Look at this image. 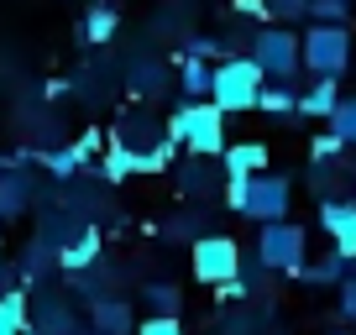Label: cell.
Listing matches in <instances>:
<instances>
[{"label":"cell","instance_id":"obj_2","mask_svg":"<svg viewBox=\"0 0 356 335\" xmlns=\"http://www.w3.org/2000/svg\"><path fill=\"white\" fill-rule=\"evenodd\" d=\"M225 204L246 220H283L293 210V183L283 173H252V179H225Z\"/></svg>","mask_w":356,"mask_h":335},{"label":"cell","instance_id":"obj_22","mask_svg":"<svg viewBox=\"0 0 356 335\" xmlns=\"http://www.w3.org/2000/svg\"><path fill=\"white\" fill-rule=\"evenodd\" d=\"M351 268H356V262H346L341 252H330V257H314V262H304V268H299V278H304V283H314V288H335V283H341Z\"/></svg>","mask_w":356,"mask_h":335},{"label":"cell","instance_id":"obj_7","mask_svg":"<svg viewBox=\"0 0 356 335\" xmlns=\"http://www.w3.org/2000/svg\"><path fill=\"white\" fill-rule=\"evenodd\" d=\"M189 268H194V278H200V283L220 288L225 278L241 272V246H236L231 236H220V231H204L200 241H189Z\"/></svg>","mask_w":356,"mask_h":335},{"label":"cell","instance_id":"obj_4","mask_svg":"<svg viewBox=\"0 0 356 335\" xmlns=\"http://www.w3.org/2000/svg\"><path fill=\"white\" fill-rule=\"evenodd\" d=\"M267 74L257 68L252 53H225L220 63H215V84H210V100L220 105L225 115H246L257 111V95H262Z\"/></svg>","mask_w":356,"mask_h":335},{"label":"cell","instance_id":"obj_21","mask_svg":"<svg viewBox=\"0 0 356 335\" xmlns=\"http://www.w3.org/2000/svg\"><path fill=\"white\" fill-rule=\"evenodd\" d=\"M100 257H105V252H100V231H95V225H84V231H79L74 241L58 252V268H63V272H79V268H89V262H100Z\"/></svg>","mask_w":356,"mask_h":335},{"label":"cell","instance_id":"obj_30","mask_svg":"<svg viewBox=\"0 0 356 335\" xmlns=\"http://www.w3.org/2000/svg\"><path fill=\"white\" fill-rule=\"evenodd\" d=\"M136 335H184V325H178V314H147Z\"/></svg>","mask_w":356,"mask_h":335},{"label":"cell","instance_id":"obj_19","mask_svg":"<svg viewBox=\"0 0 356 335\" xmlns=\"http://www.w3.org/2000/svg\"><path fill=\"white\" fill-rule=\"evenodd\" d=\"M210 84H215L210 58H184L178 53V95H184V100H210Z\"/></svg>","mask_w":356,"mask_h":335},{"label":"cell","instance_id":"obj_33","mask_svg":"<svg viewBox=\"0 0 356 335\" xmlns=\"http://www.w3.org/2000/svg\"><path fill=\"white\" fill-rule=\"evenodd\" d=\"M220 335H257V314H246V309L231 314V320L220 325Z\"/></svg>","mask_w":356,"mask_h":335},{"label":"cell","instance_id":"obj_26","mask_svg":"<svg viewBox=\"0 0 356 335\" xmlns=\"http://www.w3.org/2000/svg\"><path fill=\"white\" fill-rule=\"evenodd\" d=\"M142 304H147V314H178L184 309V293H178V283H147Z\"/></svg>","mask_w":356,"mask_h":335},{"label":"cell","instance_id":"obj_6","mask_svg":"<svg viewBox=\"0 0 356 335\" xmlns=\"http://www.w3.org/2000/svg\"><path fill=\"white\" fill-rule=\"evenodd\" d=\"M246 53L257 58V68H262L267 79H299V68H304V37H293L283 22H267V26H257V32H252Z\"/></svg>","mask_w":356,"mask_h":335},{"label":"cell","instance_id":"obj_8","mask_svg":"<svg viewBox=\"0 0 356 335\" xmlns=\"http://www.w3.org/2000/svg\"><path fill=\"white\" fill-rule=\"evenodd\" d=\"M304 68L341 79L346 68H351V32L335 26V22H314L309 32H304Z\"/></svg>","mask_w":356,"mask_h":335},{"label":"cell","instance_id":"obj_34","mask_svg":"<svg viewBox=\"0 0 356 335\" xmlns=\"http://www.w3.org/2000/svg\"><path fill=\"white\" fill-rule=\"evenodd\" d=\"M231 11L236 16H257V22H273V16H267V0H231Z\"/></svg>","mask_w":356,"mask_h":335},{"label":"cell","instance_id":"obj_29","mask_svg":"<svg viewBox=\"0 0 356 335\" xmlns=\"http://www.w3.org/2000/svg\"><path fill=\"white\" fill-rule=\"evenodd\" d=\"M267 16H273V22H299V16H309V0H267Z\"/></svg>","mask_w":356,"mask_h":335},{"label":"cell","instance_id":"obj_1","mask_svg":"<svg viewBox=\"0 0 356 335\" xmlns=\"http://www.w3.org/2000/svg\"><path fill=\"white\" fill-rule=\"evenodd\" d=\"M173 136L168 126H157L147 111H131L115 121L111 136V157H105V179H126V173H157L173 163Z\"/></svg>","mask_w":356,"mask_h":335},{"label":"cell","instance_id":"obj_23","mask_svg":"<svg viewBox=\"0 0 356 335\" xmlns=\"http://www.w3.org/2000/svg\"><path fill=\"white\" fill-rule=\"evenodd\" d=\"M257 111H267V115H293V111H299V90H293V79H267L262 95H257Z\"/></svg>","mask_w":356,"mask_h":335},{"label":"cell","instance_id":"obj_15","mask_svg":"<svg viewBox=\"0 0 356 335\" xmlns=\"http://www.w3.org/2000/svg\"><path fill=\"white\" fill-rule=\"evenodd\" d=\"M335 105H341V84H335V74H309V84L299 90V115L330 121Z\"/></svg>","mask_w":356,"mask_h":335},{"label":"cell","instance_id":"obj_16","mask_svg":"<svg viewBox=\"0 0 356 335\" xmlns=\"http://www.w3.org/2000/svg\"><path fill=\"white\" fill-rule=\"evenodd\" d=\"M220 168H225V179H252V173H262V168H273V152H267L262 142H225L220 152Z\"/></svg>","mask_w":356,"mask_h":335},{"label":"cell","instance_id":"obj_13","mask_svg":"<svg viewBox=\"0 0 356 335\" xmlns=\"http://www.w3.org/2000/svg\"><path fill=\"white\" fill-rule=\"evenodd\" d=\"M89 330H95V335H136L131 304L115 299V293H100V299L89 304Z\"/></svg>","mask_w":356,"mask_h":335},{"label":"cell","instance_id":"obj_3","mask_svg":"<svg viewBox=\"0 0 356 335\" xmlns=\"http://www.w3.org/2000/svg\"><path fill=\"white\" fill-rule=\"evenodd\" d=\"M168 136L189 147L194 157H220L225 152V111L215 100H184L168 115Z\"/></svg>","mask_w":356,"mask_h":335},{"label":"cell","instance_id":"obj_32","mask_svg":"<svg viewBox=\"0 0 356 335\" xmlns=\"http://www.w3.org/2000/svg\"><path fill=\"white\" fill-rule=\"evenodd\" d=\"M335 304H341L346 320H356V272H346V278L335 283Z\"/></svg>","mask_w":356,"mask_h":335},{"label":"cell","instance_id":"obj_25","mask_svg":"<svg viewBox=\"0 0 356 335\" xmlns=\"http://www.w3.org/2000/svg\"><path fill=\"white\" fill-rule=\"evenodd\" d=\"M204 231H210V210H184L163 225V236H173V241H200Z\"/></svg>","mask_w":356,"mask_h":335},{"label":"cell","instance_id":"obj_17","mask_svg":"<svg viewBox=\"0 0 356 335\" xmlns=\"http://www.w3.org/2000/svg\"><path fill=\"white\" fill-rule=\"evenodd\" d=\"M115 26H121V11H115L111 0H89L84 22H79V37L89 47H105V42H115Z\"/></svg>","mask_w":356,"mask_h":335},{"label":"cell","instance_id":"obj_31","mask_svg":"<svg viewBox=\"0 0 356 335\" xmlns=\"http://www.w3.org/2000/svg\"><path fill=\"white\" fill-rule=\"evenodd\" d=\"M341 152H346V142L335 131H325V136H314V142H309V163H325V157H341Z\"/></svg>","mask_w":356,"mask_h":335},{"label":"cell","instance_id":"obj_10","mask_svg":"<svg viewBox=\"0 0 356 335\" xmlns=\"http://www.w3.org/2000/svg\"><path fill=\"white\" fill-rule=\"evenodd\" d=\"M26 330H32V335H95V330H84V325H79L74 299H63V293H37Z\"/></svg>","mask_w":356,"mask_h":335},{"label":"cell","instance_id":"obj_12","mask_svg":"<svg viewBox=\"0 0 356 335\" xmlns=\"http://www.w3.org/2000/svg\"><path fill=\"white\" fill-rule=\"evenodd\" d=\"M37 199V179H32V168L22 163H6L0 168V215L6 220H16V215H26Z\"/></svg>","mask_w":356,"mask_h":335},{"label":"cell","instance_id":"obj_36","mask_svg":"<svg viewBox=\"0 0 356 335\" xmlns=\"http://www.w3.org/2000/svg\"><path fill=\"white\" fill-rule=\"evenodd\" d=\"M0 236H6V215H0Z\"/></svg>","mask_w":356,"mask_h":335},{"label":"cell","instance_id":"obj_11","mask_svg":"<svg viewBox=\"0 0 356 335\" xmlns=\"http://www.w3.org/2000/svg\"><path fill=\"white\" fill-rule=\"evenodd\" d=\"M220 157H194L189 163H178V194L184 199H215V194H225V168H215Z\"/></svg>","mask_w":356,"mask_h":335},{"label":"cell","instance_id":"obj_5","mask_svg":"<svg viewBox=\"0 0 356 335\" xmlns=\"http://www.w3.org/2000/svg\"><path fill=\"white\" fill-rule=\"evenodd\" d=\"M257 262H262L267 272H289V278H299V268L309 262V231H304L299 220H262V231H257Z\"/></svg>","mask_w":356,"mask_h":335},{"label":"cell","instance_id":"obj_9","mask_svg":"<svg viewBox=\"0 0 356 335\" xmlns=\"http://www.w3.org/2000/svg\"><path fill=\"white\" fill-rule=\"evenodd\" d=\"M320 231L330 236V246L346 262H356V199L346 194H325L320 199Z\"/></svg>","mask_w":356,"mask_h":335},{"label":"cell","instance_id":"obj_14","mask_svg":"<svg viewBox=\"0 0 356 335\" xmlns=\"http://www.w3.org/2000/svg\"><path fill=\"white\" fill-rule=\"evenodd\" d=\"M95 142H100V136L89 131L79 147H47V152H37V163H42L58 183H68V179H79V173L89 168V147H95Z\"/></svg>","mask_w":356,"mask_h":335},{"label":"cell","instance_id":"obj_18","mask_svg":"<svg viewBox=\"0 0 356 335\" xmlns=\"http://www.w3.org/2000/svg\"><path fill=\"white\" fill-rule=\"evenodd\" d=\"M53 268H58V246L42 241V236H32V241L22 246V257H16V278H26V283L53 278Z\"/></svg>","mask_w":356,"mask_h":335},{"label":"cell","instance_id":"obj_35","mask_svg":"<svg viewBox=\"0 0 356 335\" xmlns=\"http://www.w3.org/2000/svg\"><path fill=\"white\" fill-rule=\"evenodd\" d=\"M11 283H16V262H6V257H0V293L11 288Z\"/></svg>","mask_w":356,"mask_h":335},{"label":"cell","instance_id":"obj_27","mask_svg":"<svg viewBox=\"0 0 356 335\" xmlns=\"http://www.w3.org/2000/svg\"><path fill=\"white\" fill-rule=\"evenodd\" d=\"M325 126H330L346 147H356V95H341V105L330 111V121H325Z\"/></svg>","mask_w":356,"mask_h":335},{"label":"cell","instance_id":"obj_37","mask_svg":"<svg viewBox=\"0 0 356 335\" xmlns=\"http://www.w3.org/2000/svg\"><path fill=\"white\" fill-rule=\"evenodd\" d=\"M267 335H273V330H267Z\"/></svg>","mask_w":356,"mask_h":335},{"label":"cell","instance_id":"obj_28","mask_svg":"<svg viewBox=\"0 0 356 335\" xmlns=\"http://www.w3.org/2000/svg\"><path fill=\"white\" fill-rule=\"evenodd\" d=\"M309 22H335V26H346V22H351V0H309Z\"/></svg>","mask_w":356,"mask_h":335},{"label":"cell","instance_id":"obj_20","mask_svg":"<svg viewBox=\"0 0 356 335\" xmlns=\"http://www.w3.org/2000/svg\"><path fill=\"white\" fill-rule=\"evenodd\" d=\"M126 84H131L136 95H163V90H168V68H163V58L136 53L131 63H126Z\"/></svg>","mask_w":356,"mask_h":335},{"label":"cell","instance_id":"obj_24","mask_svg":"<svg viewBox=\"0 0 356 335\" xmlns=\"http://www.w3.org/2000/svg\"><path fill=\"white\" fill-rule=\"evenodd\" d=\"M304 179H309V189L320 194V199H325V194H346V183H351V179H346V163H341V157L309 163V173H304Z\"/></svg>","mask_w":356,"mask_h":335}]
</instances>
